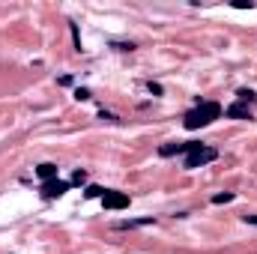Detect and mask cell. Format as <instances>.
<instances>
[{"label": "cell", "instance_id": "1", "mask_svg": "<svg viewBox=\"0 0 257 254\" xmlns=\"http://www.w3.org/2000/svg\"><path fill=\"white\" fill-rule=\"evenodd\" d=\"M219 114H222V108H219L216 102H201L195 111L186 114V129H189V132L204 129V126H210L213 120H219Z\"/></svg>", "mask_w": 257, "mask_h": 254}, {"label": "cell", "instance_id": "2", "mask_svg": "<svg viewBox=\"0 0 257 254\" xmlns=\"http://www.w3.org/2000/svg\"><path fill=\"white\" fill-rule=\"evenodd\" d=\"M216 159H219V153H216L213 147H198L195 153H189V156H186V168H189V171H195V168H204L207 162H216Z\"/></svg>", "mask_w": 257, "mask_h": 254}, {"label": "cell", "instance_id": "3", "mask_svg": "<svg viewBox=\"0 0 257 254\" xmlns=\"http://www.w3.org/2000/svg\"><path fill=\"white\" fill-rule=\"evenodd\" d=\"M102 204H105V210H126L129 207V195H123V192H105Z\"/></svg>", "mask_w": 257, "mask_h": 254}, {"label": "cell", "instance_id": "4", "mask_svg": "<svg viewBox=\"0 0 257 254\" xmlns=\"http://www.w3.org/2000/svg\"><path fill=\"white\" fill-rule=\"evenodd\" d=\"M69 192V183H63V180H48V183H42V195L45 198H60V195H66Z\"/></svg>", "mask_w": 257, "mask_h": 254}, {"label": "cell", "instance_id": "5", "mask_svg": "<svg viewBox=\"0 0 257 254\" xmlns=\"http://www.w3.org/2000/svg\"><path fill=\"white\" fill-rule=\"evenodd\" d=\"M36 174H39V180H42V183H48V180H57V165L45 162V165H39V168H36Z\"/></svg>", "mask_w": 257, "mask_h": 254}, {"label": "cell", "instance_id": "6", "mask_svg": "<svg viewBox=\"0 0 257 254\" xmlns=\"http://www.w3.org/2000/svg\"><path fill=\"white\" fill-rule=\"evenodd\" d=\"M225 114H228V117H234V120H252L249 108H246V105H240V102H237V105H231V108H228Z\"/></svg>", "mask_w": 257, "mask_h": 254}, {"label": "cell", "instance_id": "7", "mask_svg": "<svg viewBox=\"0 0 257 254\" xmlns=\"http://www.w3.org/2000/svg\"><path fill=\"white\" fill-rule=\"evenodd\" d=\"M156 219L153 216H147V219H132V222H120L117 225V231H129V228H144V225H153Z\"/></svg>", "mask_w": 257, "mask_h": 254}, {"label": "cell", "instance_id": "8", "mask_svg": "<svg viewBox=\"0 0 257 254\" xmlns=\"http://www.w3.org/2000/svg\"><path fill=\"white\" fill-rule=\"evenodd\" d=\"M105 192H108V189H102V186H90V189H87L84 195H87V198H102Z\"/></svg>", "mask_w": 257, "mask_h": 254}, {"label": "cell", "instance_id": "9", "mask_svg": "<svg viewBox=\"0 0 257 254\" xmlns=\"http://www.w3.org/2000/svg\"><path fill=\"white\" fill-rule=\"evenodd\" d=\"M234 201V192H225V195H216L213 198V204H231Z\"/></svg>", "mask_w": 257, "mask_h": 254}, {"label": "cell", "instance_id": "10", "mask_svg": "<svg viewBox=\"0 0 257 254\" xmlns=\"http://www.w3.org/2000/svg\"><path fill=\"white\" fill-rule=\"evenodd\" d=\"M75 99H78V102H87V99H90V90H87V87H78V90H75Z\"/></svg>", "mask_w": 257, "mask_h": 254}, {"label": "cell", "instance_id": "11", "mask_svg": "<svg viewBox=\"0 0 257 254\" xmlns=\"http://www.w3.org/2000/svg\"><path fill=\"white\" fill-rule=\"evenodd\" d=\"M69 30H72V39H75V51H81V36H78V27H75V24H69Z\"/></svg>", "mask_w": 257, "mask_h": 254}, {"label": "cell", "instance_id": "12", "mask_svg": "<svg viewBox=\"0 0 257 254\" xmlns=\"http://www.w3.org/2000/svg\"><path fill=\"white\" fill-rule=\"evenodd\" d=\"M72 183H75V186L87 183V174H84V171H75V174H72Z\"/></svg>", "mask_w": 257, "mask_h": 254}, {"label": "cell", "instance_id": "13", "mask_svg": "<svg viewBox=\"0 0 257 254\" xmlns=\"http://www.w3.org/2000/svg\"><path fill=\"white\" fill-rule=\"evenodd\" d=\"M147 90H150L153 96H162V84H156V81H150V84H147Z\"/></svg>", "mask_w": 257, "mask_h": 254}, {"label": "cell", "instance_id": "14", "mask_svg": "<svg viewBox=\"0 0 257 254\" xmlns=\"http://www.w3.org/2000/svg\"><path fill=\"white\" fill-rule=\"evenodd\" d=\"M114 48H117V51H132V48H135V45H132V42H129V45H126V42H117V45H114Z\"/></svg>", "mask_w": 257, "mask_h": 254}, {"label": "cell", "instance_id": "15", "mask_svg": "<svg viewBox=\"0 0 257 254\" xmlns=\"http://www.w3.org/2000/svg\"><path fill=\"white\" fill-rule=\"evenodd\" d=\"M234 6H237V9H252V6H255V3H246V0H237V3H234Z\"/></svg>", "mask_w": 257, "mask_h": 254}, {"label": "cell", "instance_id": "16", "mask_svg": "<svg viewBox=\"0 0 257 254\" xmlns=\"http://www.w3.org/2000/svg\"><path fill=\"white\" fill-rule=\"evenodd\" d=\"M252 96H255V93H252V90H240V99H243V102H249V99H252Z\"/></svg>", "mask_w": 257, "mask_h": 254}, {"label": "cell", "instance_id": "17", "mask_svg": "<svg viewBox=\"0 0 257 254\" xmlns=\"http://www.w3.org/2000/svg\"><path fill=\"white\" fill-rule=\"evenodd\" d=\"M243 222L246 225H257V216H243Z\"/></svg>", "mask_w": 257, "mask_h": 254}]
</instances>
